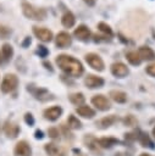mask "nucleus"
<instances>
[{
    "label": "nucleus",
    "mask_w": 155,
    "mask_h": 156,
    "mask_svg": "<svg viewBox=\"0 0 155 156\" xmlns=\"http://www.w3.org/2000/svg\"><path fill=\"white\" fill-rule=\"evenodd\" d=\"M73 34H74V37H76L77 39H79V40H88L89 37H90V30H89V28H88L87 26L81 24V26H78V27L74 29Z\"/></svg>",
    "instance_id": "nucleus-14"
},
{
    "label": "nucleus",
    "mask_w": 155,
    "mask_h": 156,
    "mask_svg": "<svg viewBox=\"0 0 155 156\" xmlns=\"http://www.w3.org/2000/svg\"><path fill=\"white\" fill-rule=\"evenodd\" d=\"M43 65L45 66V68H48V69L52 71V67H51V63H50V62H46V61H44V62H43Z\"/></svg>",
    "instance_id": "nucleus-38"
},
{
    "label": "nucleus",
    "mask_w": 155,
    "mask_h": 156,
    "mask_svg": "<svg viewBox=\"0 0 155 156\" xmlns=\"http://www.w3.org/2000/svg\"><path fill=\"white\" fill-rule=\"evenodd\" d=\"M137 123V119L132 116V115H128L126 118H124V124L126 126H129V127H132V126H134Z\"/></svg>",
    "instance_id": "nucleus-31"
},
{
    "label": "nucleus",
    "mask_w": 155,
    "mask_h": 156,
    "mask_svg": "<svg viewBox=\"0 0 155 156\" xmlns=\"http://www.w3.org/2000/svg\"><path fill=\"white\" fill-rule=\"evenodd\" d=\"M153 135H154V138H155V127H154V129H153Z\"/></svg>",
    "instance_id": "nucleus-42"
},
{
    "label": "nucleus",
    "mask_w": 155,
    "mask_h": 156,
    "mask_svg": "<svg viewBox=\"0 0 155 156\" xmlns=\"http://www.w3.org/2000/svg\"><path fill=\"white\" fill-rule=\"evenodd\" d=\"M12 33V29L6 26H0V39H7Z\"/></svg>",
    "instance_id": "nucleus-29"
},
{
    "label": "nucleus",
    "mask_w": 155,
    "mask_h": 156,
    "mask_svg": "<svg viewBox=\"0 0 155 156\" xmlns=\"http://www.w3.org/2000/svg\"><path fill=\"white\" fill-rule=\"evenodd\" d=\"M74 156H83V155H74Z\"/></svg>",
    "instance_id": "nucleus-43"
},
{
    "label": "nucleus",
    "mask_w": 155,
    "mask_h": 156,
    "mask_svg": "<svg viewBox=\"0 0 155 156\" xmlns=\"http://www.w3.org/2000/svg\"><path fill=\"white\" fill-rule=\"evenodd\" d=\"M33 33H34V35H35L39 40H41V41H44V43L50 41V40L52 39V32L49 30V29L45 28V27H37V26H34V27H33Z\"/></svg>",
    "instance_id": "nucleus-6"
},
{
    "label": "nucleus",
    "mask_w": 155,
    "mask_h": 156,
    "mask_svg": "<svg viewBox=\"0 0 155 156\" xmlns=\"http://www.w3.org/2000/svg\"><path fill=\"white\" fill-rule=\"evenodd\" d=\"M85 61L88 62V65L92 67V68H94V69H96V71H104V61L101 60V57L98 55V54H95V52H89V54H87L85 55Z\"/></svg>",
    "instance_id": "nucleus-4"
},
{
    "label": "nucleus",
    "mask_w": 155,
    "mask_h": 156,
    "mask_svg": "<svg viewBox=\"0 0 155 156\" xmlns=\"http://www.w3.org/2000/svg\"><path fill=\"white\" fill-rule=\"evenodd\" d=\"M138 139H139L142 146H144V147H150V149H154V147H155L153 140L149 138V135H148L146 133H140V135H138Z\"/></svg>",
    "instance_id": "nucleus-24"
},
{
    "label": "nucleus",
    "mask_w": 155,
    "mask_h": 156,
    "mask_svg": "<svg viewBox=\"0 0 155 156\" xmlns=\"http://www.w3.org/2000/svg\"><path fill=\"white\" fill-rule=\"evenodd\" d=\"M126 139L129 140V141L137 140V139H138V132H133V133H128V134H126Z\"/></svg>",
    "instance_id": "nucleus-34"
},
{
    "label": "nucleus",
    "mask_w": 155,
    "mask_h": 156,
    "mask_svg": "<svg viewBox=\"0 0 155 156\" xmlns=\"http://www.w3.org/2000/svg\"><path fill=\"white\" fill-rule=\"evenodd\" d=\"M84 141H85L87 146H88V147H89L92 151H98V143H96V140H95V139H94L92 135L85 136Z\"/></svg>",
    "instance_id": "nucleus-27"
},
{
    "label": "nucleus",
    "mask_w": 155,
    "mask_h": 156,
    "mask_svg": "<svg viewBox=\"0 0 155 156\" xmlns=\"http://www.w3.org/2000/svg\"><path fill=\"white\" fill-rule=\"evenodd\" d=\"M2 61H4V58H2V55H1V54H0V65H1V63H2Z\"/></svg>",
    "instance_id": "nucleus-40"
},
{
    "label": "nucleus",
    "mask_w": 155,
    "mask_h": 156,
    "mask_svg": "<svg viewBox=\"0 0 155 156\" xmlns=\"http://www.w3.org/2000/svg\"><path fill=\"white\" fill-rule=\"evenodd\" d=\"M110 98L114 101L118 102V104H123V102L127 101V94L121 91V90H111L110 91Z\"/></svg>",
    "instance_id": "nucleus-20"
},
{
    "label": "nucleus",
    "mask_w": 155,
    "mask_h": 156,
    "mask_svg": "<svg viewBox=\"0 0 155 156\" xmlns=\"http://www.w3.org/2000/svg\"><path fill=\"white\" fill-rule=\"evenodd\" d=\"M62 113V108L60 106H52L44 111V117L49 121H56Z\"/></svg>",
    "instance_id": "nucleus-12"
},
{
    "label": "nucleus",
    "mask_w": 155,
    "mask_h": 156,
    "mask_svg": "<svg viewBox=\"0 0 155 156\" xmlns=\"http://www.w3.org/2000/svg\"><path fill=\"white\" fill-rule=\"evenodd\" d=\"M146 73L150 74V76H153V77H155V62L151 63V65H149L146 67Z\"/></svg>",
    "instance_id": "nucleus-35"
},
{
    "label": "nucleus",
    "mask_w": 155,
    "mask_h": 156,
    "mask_svg": "<svg viewBox=\"0 0 155 156\" xmlns=\"http://www.w3.org/2000/svg\"><path fill=\"white\" fill-rule=\"evenodd\" d=\"M24 122H26L28 126H33V124H34V118H33L32 113L27 112V113L24 115Z\"/></svg>",
    "instance_id": "nucleus-32"
},
{
    "label": "nucleus",
    "mask_w": 155,
    "mask_h": 156,
    "mask_svg": "<svg viewBox=\"0 0 155 156\" xmlns=\"http://www.w3.org/2000/svg\"><path fill=\"white\" fill-rule=\"evenodd\" d=\"M138 54H139V57L142 60L150 61V60H154L155 58V52L149 46H140L139 50H138Z\"/></svg>",
    "instance_id": "nucleus-15"
},
{
    "label": "nucleus",
    "mask_w": 155,
    "mask_h": 156,
    "mask_svg": "<svg viewBox=\"0 0 155 156\" xmlns=\"http://www.w3.org/2000/svg\"><path fill=\"white\" fill-rule=\"evenodd\" d=\"M31 43H32V39H31L29 37H26V38H24V40L21 43V45H22V48H27V46H29V45H31Z\"/></svg>",
    "instance_id": "nucleus-36"
},
{
    "label": "nucleus",
    "mask_w": 155,
    "mask_h": 156,
    "mask_svg": "<svg viewBox=\"0 0 155 156\" xmlns=\"http://www.w3.org/2000/svg\"><path fill=\"white\" fill-rule=\"evenodd\" d=\"M74 22H76L74 15H73L71 11H66V12L62 15V17H61V23H62V26L66 27V28L73 27Z\"/></svg>",
    "instance_id": "nucleus-17"
},
{
    "label": "nucleus",
    "mask_w": 155,
    "mask_h": 156,
    "mask_svg": "<svg viewBox=\"0 0 155 156\" xmlns=\"http://www.w3.org/2000/svg\"><path fill=\"white\" fill-rule=\"evenodd\" d=\"M17 84H18V78H17L15 74H12V73H7V74L2 78L0 89H1L2 93L7 94V93L13 91V90L17 88Z\"/></svg>",
    "instance_id": "nucleus-3"
},
{
    "label": "nucleus",
    "mask_w": 155,
    "mask_h": 156,
    "mask_svg": "<svg viewBox=\"0 0 155 156\" xmlns=\"http://www.w3.org/2000/svg\"><path fill=\"white\" fill-rule=\"evenodd\" d=\"M76 111H77V113H78L79 116H82V117H84V118H92V117L95 115V111H94L92 107L85 106V105L77 107Z\"/></svg>",
    "instance_id": "nucleus-21"
},
{
    "label": "nucleus",
    "mask_w": 155,
    "mask_h": 156,
    "mask_svg": "<svg viewBox=\"0 0 155 156\" xmlns=\"http://www.w3.org/2000/svg\"><path fill=\"white\" fill-rule=\"evenodd\" d=\"M4 132H5V134L9 136V138H11V139H13V138H16L17 135H18V133H20V127L16 124V123H13V122H6L5 123V126H4Z\"/></svg>",
    "instance_id": "nucleus-13"
},
{
    "label": "nucleus",
    "mask_w": 155,
    "mask_h": 156,
    "mask_svg": "<svg viewBox=\"0 0 155 156\" xmlns=\"http://www.w3.org/2000/svg\"><path fill=\"white\" fill-rule=\"evenodd\" d=\"M139 156H151V155H149V154H140Z\"/></svg>",
    "instance_id": "nucleus-41"
},
{
    "label": "nucleus",
    "mask_w": 155,
    "mask_h": 156,
    "mask_svg": "<svg viewBox=\"0 0 155 156\" xmlns=\"http://www.w3.org/2000/svg\"><path fill=\"white\" fill-rule=\"evenodd\" d=\"M111 73L115 77L123 78V77H126L129 73V69H128V67L124 63H122V62H115V63L111 65Z\"/></svg>",
    "instance_id": "nucleus-7"
},
{
    "label": "nucleus",
    "mask_w": 155,
    "mask_h": 156,
    "mask_svg": "<svg viewBox=\"0 0 155 156\" xmlns=\"http://www.w3.org/2000/svg\"><path fill=\"white\" fill-rule=\"evenodd\" d=\"M84 95L82 93H74V94H71L70 95V101L73 104V105H82L84 102Z\"/></svg>",
    "instance_id": "nucleus-25"
},
{
    "label": "nucleus",
    "mask_w": 155,
    "mask_h": 156,
    "mask_svg": "<svg viewBox=\"0 0 155 156\" xmlns=\"http://www.w3.org/2000/svg\"><path fill=\"white\" fill-rule=\"evenodd\" d=\"M84 83L88 88L94 89V88H101L105 82L101 77H98V76H94V74H88L87 78L84 79Z\"/></svg>",
    "instance_id": "nucleus-10"
},
{
    "label": "nucleus",
    "mask_w": 155,
    "mask_h": 156,
    "mask_svg": "<svg viewBox=\"0 0 155 156\" xmlns=\"http://www.w3.org/2000/svg\"><path fill=\"white\" fill-rule=\"evenodd\" d=\"M96 143H98L99 146H101V147H104V149H110V147H112L114 145L120 144V140H117V139H115V138H101V139L96 140Z\"/></svg>",
    "instance_id": "nucleus-19"
},
{
    "label": "nucleus",
    "mask_w": 155,
    "mask_h": 156,
    "mask_svg": "<svg viewBox=\"0 0 155 156\" xmlns=\"http://www.w3.org/2000/svg\"><path fill=\"white\" fill-rule=\"evenodd\" d=\"M126 58L128 60V62H129L131 65H134V66H138V65H140V62H142V58L139 57L138 51H128V52L126 54Z\"/></svg>",
    "instance_id": "nucleus-23"
},
{
    "label": "nucleus",
    "mask_w": 155,
    "mask_h": 156,
    "mask_svg": "<svg viewBox=\"0 0 155 156\" xmlns=\"http://www.w3.org/2000/svg\"><path fill=\"white\" fill-rule=\"evenodd\" d=\"M98 28H99V30L100 32H103V33H105V34H107V35H112V29H111V27L109 26V24H106L105 22H99L98 23Z\"/></svg>",
    "instance_id": "nucleus-28"
},
{
    "label": "nucleus",
    "mask_w": 155,
    "mask_h": 156,
    "mask_svg": "<svg viewBox=\"0 0 155 156\" xmlns=\"http://www.w3.org/2000/svg\"><path fill=\"white\" fill-rule=\"evenodd\" d=\"M92 104H93L98 110H100V111H106V110H109L110 106H111L109 99H107L106 96L101 95V94L94 95V96L92 98Z\"/></svg>",
    "instance_id": "nucleus-5"
},
{
    "label": "nucleus",
    "mask_w": 155,
    "mask_h": 156,
    "mask_svg": "<svg viewBox=\"0 0 155 156\" xmlns=\"http://www.w3.org/2000/svg\"><path fill=\"white\" fill-rule=\"evenodd\" d=\"M56 63L57 66L68 76L71 77H79L83 73V66L81 61L74 58L70 55H59L56 56Z\"/></svg>",
    "instance_id": "nucleus-1"
},
{
    "label": "nucleus",
    "mask_w": 155,
    "mask_h": 156,
    "mask_svg": "<svg viewBox=\"0 0 155 156\" xmlns=\"http://www.w3.org/2000/svg\"><path fill=\"white\" fill-rule=\"evenodd\" d=\"M37 48H38V49H37V54H38L40 57H45V56L49 54V50H48L44 45H38Z\"/></svg>",
    "instance_id": "nucleus-30"
},
{
    "label": "nucleus",
    "mask_w": 155,
    "mask_h": 156,
    "mask_svg": "<svg viewBox=\"0 0 155 156\" xmlns=\"http://www.w3.org/2000/svg\"><path fill=\"white\" fill-rule=\"evenodd\" d=\"M44 149H45V151H46V154H48L49 156H65L63 150H62L61 147H59L57 145L52 144V143L45 144Z\"/></svg>",
    "instance_id": "nucleus-16"
},
{
    "label": "nucleus",
    "mask_w": 155,
    "mask_h": 156,
    "mask_svg": "<svg viewBox=\"0 0 155 156\" xmlns=\"http://www.w3.org/2000/svg\"><path fill=\"white\" fill-rule=\"evenodd\" d=\"M22 12L29 20L43 21L46 18V10L45 9L35 7L29 2H22Z\"/></svg>",
    "instance_id": "nucleus-2"
},
{
    "label": "nucleus",
    "mask_w": 155,
    "mask_h": 156,
    "mask_svg": "<svg viewBox=\"0 0 155 156\" xmlns=\"http://www.w3.org/2000/svg\"><path fill=\"white\" fill-rule=\"evenodd\" d=\"M1 55H2V58L4 60H6V61L11 60V57L13 55V48H12V45L9 44V43H5L1 46Z\"/></svg>",
    "instance_id": "nucleus-22"
},
{
    "label": "nucleus",
    "mask_w": 155,
    "mask_h": 156,
    "mask_svg": "<svg viewBox=\"0 0 155 156\" xmlns=\"http://www.w3.org/2000/svg\"><path fill=\"white\" fill-rule=\"evenodd\" d=\"M67 123H68V127L72 128V129H79V128L82 127L81 121H79L76 116H73V115H70V116H68Z\"/></svg>",
    "instance_id": "nucleus-26"
},
{
    "label": "nucleus",
    "mask_w": 155,
    "mask_h": 156,
    "mask_svg": "<svg viewBox=\"0 0 155 156\" xmlns=\"http://www.w3.org/2000/svg\"><path fill=\"white\" fill-rule=\"evenodd\" d=\"M55 43H56V46H57V48L65 49V48H67V46L71 45L72 38H71V35H70L67 32H60V33L56 35Z\"/></svg>",
    "instance_id": "nucleus-8"
},
{
    "label": "nucleus",
    "mask_w": 155,
    "mask_h": 156,
    "mask_svg": "<svg viewBox=\"0 0 155 156\" xmlns=\"http://www.w3.org/2000/svg\"><path fill=\"white\" fill-rule=\"evenodd\" d=\"M48 134H49L50 138H54V139H55V138L59 136V129H56V128H49Z\"/></svg>",
    "instance_id": "nucleus-33"
},
{
    "label": "nucleus",
    "mask_w": 155,
    "mask_h": 156,
    "mask_svg": "<svg viewBox=\"0 0 155 156\" xmlns=\"http://www.w3.org/2000/svg\"><path fill=\"white\" fill-rule=\"evenodd\" d=\"M116 121H117V117H116L115 115H110V116L103 117L101 119L96 121V126H99L100 128H107V127L112 126Z\"/></svg>",
    "instance_id": "nucleus-18"
},
{
    "label": "nucleus",
    "mask_w": 155,
    "mask_h": 156,
    "mask_svg": "<svg viewBox=\"0 0 155 156\" xmlns=\"http://www.w3.org/2000/svg\"><path fill=\"white\" fill-rule=\"evenodd\" d=\"M34 136H35V139H43V138H44V134H43V132H41V130L37 129V130H35V133H34Z\"/></svg>",
    "instance_id": "nucleus-37"
},
{
    "label": "nucleus",
    "mask_w": 155,
    "mask_h": 156,
    "mask_svg": "<svg viewBox=\"0 0 155 156\" xmlns=\"http://www.w3.org/2000/svg\"><path fill=\"white\" fill-rule=\"evenodd\" d=\"M32 150L27 141L21 140L15 146V156H31Z\"/></svg>",
    "instance_id": "nucleus-9"
},
{
    "label": "nucleus",
    "mask_w": 155,
    "mask_h": 156,
    "mask_svg": "<svg viewBox=\"0 0 155 156\" xmlns=\"http://www.w3.org/2000/svg\"><path fill=\"white\" fill-rule=\"evenodd\" d=\"M84 1H85V2H87V4H88V5H93V4H94V1H95V0H84Z\"/></svg>",
    "instance_id": "nucleus-39"
},
{
    "label": "nucleus",
    "mask_w": 155,
    "mask_h": 156,
    "mask_svg": "<svg viewBox=\"0 0 155 156\" xmlns=\"http://www.w3.org/2000/svg\"><path fill=\"white\" fill-rule=\"evenodd\" d=\"M28 90H31V91L33 93L34 98L38 99V100H40V101H46V100H49V99H52L51 94H50L46 89H44V88H35V89H32V88L28 87Z\"/></svg>",
    "instance_id": "nucleus-11"
}]
</instances>
